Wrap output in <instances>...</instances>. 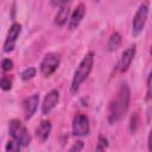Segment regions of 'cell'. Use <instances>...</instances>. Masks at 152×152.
<instances>
[{"label":"cell","instance_id":"obj_1","mask_svg":"<svg viewBox=\"0 0 152 152\" xmlns=\"http://www.w3.org/2000/svg\"><path fill=\"white\" fill-rule=\"evenodd\" d=\"M131 101V90L126 82H122L110 99L107 108V120L109 125L118 124L128 112Z\"/></svg>","mask_w":152,"mask_h":152},{"label":"cell","instance_id":"obj_2","mask_svg":"<svg viewBox=\"0 0 152 152\" xmlns=\"http://www.w3.org/2000/svg\"><path fill=\"white\" fill-rule=\"evenodd\" d=\"M94 62H95V53L93 51H89L88 53H86L83 56V58L78 63V65L72 75V80H71V84H70L71 94H76L80 90L82 83L90 75L93 66H94Z\"/></svg>","mask_w":152,"mask_h":152},{"label":"cell","instance_id":"obj_3","mask_svg":"<svg viewBox=\"0 0 152 152\" xmlns=\"http://www.w3.org/2000/svg\"><path fill=\"white\" fill-rule=\"evenodd\" d=\"M8 133L12 140L17 141L21 147H26L31 144V135L26 126L19 119H12L8 122Z\"/></svg>","mask_w":152,"mask_h":152},{"label":"cell","instance_id":"obj_4","mask_svg":"<svg viewBox=\"0 0 152 152\" xmlns=\"http://www.w3.org/2000/svg\"><path fill=\"white\" fill-rule=\"evenodd\" d=\"M148 12H150V2L148 1H144L139 5V7L137 8L133 19H132V34L134 37H138L145 28L146 21H147V17H148Z\"/></svg>","mask_w":152,"mask_h":152},{"label":"cell","instance_id":"obj_5","mask_svg":"<svg viewBox=\"0 0 152 152\" xmlns=\"http://www.w3.org/2000/svg\"><path fill=\"white\" fill-rule=\"evenodd\" d=\"M59 64H61V55L57 52H48L43 57L39 64V71L44 77H49L58 69Z\"/></svg>","mask_w":152,"mask_h":152},{"label":"cell","instance_id":"obj_6","mask_svg":"<svg viewBox=\"0 0 152 152\" xmlns=\"http://www.w3.org/2000/svg\"><path fill=\"white\" fill-rule=\"evenodd\" d=\"M71 133L74 137H86L90 133L89 119L83 113H77L71 124Z\"/></svg>","mask_w":152,"mask_h":152},{"label":"cell","instance_id":"obj_7","mask_svg":"<svg viewBox=\"0 0 152 152\" xmlns=\"http://www.w3.org/2000/svg\"><path fill=\"white\" fill-rule=\"evenodd\" d=\"M21 24L20 23H12V25L10 26L8 31H7V34H6V38H5V42H4V45H2V51L4 52H11L14 50V46H15V43L21 33Z\"/></svg>","mask_w":152,"mask_h":152},{"label":"cell","instance_id":"obj_8","mask_svg":"<svg viewBox=\"0 0 152 152\" xmlns=\"http://www.w3.org/2000/svg\"><path fill=\"white\" fill-rule=\"evenodd\" d=\"M135 53H137V45L135 44H133L129 48H127L126 50H124V52L121 53V56L116 63V66H115L116 72H120V74L126 72L129 69V66H131V64L135 57Z\"/></svg>","mask_w":152,"mask_h":152},{"label":"cell","instance_id":"obj_9","mask_svg":"<svg viewBox=\"0 0 152 152\" xmlns=\"http://www.w3.org/2000/svg\"><path fill=\"white\" fill-rule=\"evenodd\" d=\"M59 97H61V94H59V90L58 89H51L44 97L43 102H42V107H40V112L43 115H48L50 114L55 108L56 106L58 104L59 102Z\"/></svg>","mask_w":152,"mask_h":152},{"label":"cell","instance_id":"obj_10","mask_svg":"<svg viewBox=\"0 0 152 152\" xmlns=\"http://www.w3.org/2000/svg\"><path fill=\"white\" fill-rule=\"evenodd\" d=\"M39 94H32L30 96H26L23 101H21V110L24 114V118L26 120H30L33 114L36 113L38 104H39Z\"/></svg>","mask_w":152,"mask_h":152},{"label":"cell","instance_id":"obj_11","mask_svg":"<svg viewBox=\"0 0 152 152\" xmlns=\"http://www.w3.org/2000/svg\"><path fill=\"white\" fill-rule=\"evenodd\" d=\"M86 10L87 8L83 2L77 4L76 7L72 10V12L70 13V17H69V21H68V28L70 31H74L80 26L82 19L86 15Z\"/></svg>","mask_w":152,"mask_h":152},{"label":"cell","instance_id":"obj_12","mask_svg":"<svg viewBox=\"0 0 152 152\" xmlns=\"http://www.w3.org/2000/svg\"><path fill=\"white\" fill-rule=\"evenodd\" d=\"M52 132V125L50 120H42L38 127L36 128V137L40 142H44L49 139Z\"/></svg>","mask_w":152,"mask_h":152},{"label":"cell","instance_id":"obj_13","mask_svg":"<svg viewBox=\"0 0 152 152\" xmlns=\"http://www.w3.org/2000/svg\"><path fill=\"white\" fill-rule=\"evenodd\" d=\"M69 17H70V8H69V4H65L61 7H58V11L55 15V24L59 27L64 26L66 24V21H69Z\"/></svg>","mask_w":152,"mask_h":152},{"label":"cell","instance_id":"obj_14","mask_svg":"<svg viewBox=\"0 0 152 152\" xmlns=\"http://www.w3.org/2000/svg\"><path fill=\"white\" fill-rule=\"evenodd\" d=\"M121 42H122L121 34H120L118 31H114V32L109 36L108 42H107V49H108V51H115V50L121 45Z\"/></svg>","mask_w":152,"mask_h":152},{"label":"cell","instance_id":"obj_15","mask_svg":"<svg viewBox=\"0 0 152 152\" xmlns=\"http://www.w3.org/2000/svg\"><path fill=\"white\" fill-rule=\"evenodd\" d=\"M36 74H37V69L34 66H28V68H26V69H24L21 71L20 78L23 81H30L36 76Z\"/></svg>","mask_w":152,"mask_h":152},{"label":"cell","instance_id":"obj_16","mask_svg":"<svg viewBox=\"0 0 152 152\" xmlns=\"http://www.w3.org/2000/svg\"><path fill=\"white\" fill-rule=\"evenodd\" d=\"M12 84H13V81H12V77H10L8 75H2L1 76V80H0V87L4 91H8L12 89Z\"/></svg>","mask_w":152,"mask_h":152},{"label":"cell","instance_id":"obj_17","mask_svg":"<svg viewBox=\"0 0 152 152\" xmlns=\"http://www.w3.org/2000/svg\"><path fill=\"white\" fill-rule=\"evenodd\" d=\"M20 145L14 140H8L5 145V152H20Z\"/></svg>","mask_w":152,"mask_h":152},{"label":"cell","instance_id":"obj_18","mask_svg":"<svg viewBox=\"0 0 152 152\" xmlns=\"http://www.w3.org/2000/svg\"><path fill=\"white\" fill-rule=\"evenodd\" d=\"M107 147H108V140H107V138L100 135L99 137V140H97V145H96L95 152H106Z\"/></svg>","mask_w":152,"mask_h":152},{"label":"cell","instance_id":"obj_19","mask_svg":"<svg viewBox=\"0 0 152 152\" xmlns=\"http://www.w3.org/2000/svg\"><path fill=\"white\" fill-rule=\"evenodd\" d=\"M146 100L152 101V70L148 72L146 80Z\"/></svg>","mask_w":152,"mask_h":152},{"label":"cell","instance_id":"obj_20","mask_svg":"<svg viewBox=\"0 0 152 152\" xmlns=\"http://www.w3.org/2000/svg\"><path fill=\"white\" fill-rule=\"evenodd\" d=\"M13 66H14V63H13V61H12L11 58L5 57V58L1 59V69H2L4 72L11 71V70L13 69Z\"/></svg>","mask_w":152,"mask_h":152},{"label":"cell","instance_id":"obj_21","mask_svg":"<svg viewBox=\"0 0 152 152\" xmlns=\"http://www.w3.org/2000/svg\"><path fill=\"white\" fill-rule=\"evenodd\" d=\"M138 126H139V118H138V114L134 113V115L131 118V122H129V129H131V132L134 133L137 131Z\"/></svg>","mask_w":152,"mask_h":152},{"label":"cell","instance_id":"obj_22","mask_svg":"<svg viewBox=\"0 0 152 152\" xmlns=\"http://www.w3.org/2000/svg\"><path fill=\"white\" fill-rule=\"evenodd\" d=\"M83 147H84L83 141H82V140H77V141H75V142L72 144V146L70 147L69 152H81Z\"/></svg>","mask_w":152,"mask_h":152},{"label":"cell","instance_id":"obj_23","mask_svg":"<svg viewBox=\"0 0 152 152\" xmlns=\"http://www.w3.org/2000/svg\"><path fill=\"white\" fill-rule=\"evenodd\" d=\"M147 150H148V152H152V128L147 137Z\"/></svg>","mask_w":152,"mask_h":152},{"label":"cell","instance_id":"obj_24","mask_svg":"<svg viewBox=\"0 0 152 152\" xmlns=\"http://www.w3.org/2000/svg\"><path fill=\"white\" fill-rule=\"evenodd\" d=\"M150 53H151V56H152V45H151V49H150Z\"/></svg>","mask_w":152,"mask_h":152}]
</instances>
